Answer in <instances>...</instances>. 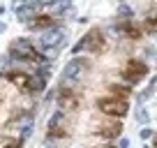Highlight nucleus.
Segmentation results:
<instances>
[{"mask_svg":"<svg viewBox=\"0 0 157 148\" xmlns=\"http://www.w3.org/2000/svg\"><path fill=\"white\" fill-rule=\"evenodd\" d=\"M7 65H10V56H5V58H0V72H5Z\"/></svg>","mask_w":157,"mask_h":148,"instance_id":"2eb2a0df","label":"nucleus"},{"mask_svg":"<svg viewBox=\"0 0 157 148\" xmlns=\"http://www.w3.org/2000/svg\"><path fill=\"white\" fill-rule=\"evenodd\" d=\"M136 118H139V123H148V114H143V111H139Z\"/></svg>","mask_w":157,"mask_h":148,"instance_id":"a211bd4d","label":"nucleus"},{"mask_svg":"<svg viewBox=\"0 0 157 148\" xmlns=\"http://www.w3.org/2000/svg\"><path fill=\"white\" fill-rule=\"evenodd\" d=\"M65 134H67V127H65V114L58 111V114L49 120V137H65Z\"/></svg>","mask_w":157,"mask_h":148,"instance_id":"6e6552de","label":"nucleus"},{"mask_svg":"<svg viewBox=\"0 0 157 148\" xmlns=\"http://www.w3.org/2000/svg\"><path fill=\"white\" fill-rule=\"evenodd\" d=\"M148 28H150V30H157V16L148 19Z\"/></svg>","mask_w":157,"mask_h":148,"instance_id":"f3484780","label":"nucleus"},{"mask_svg":"<svg viewBox=\"0 0 157 148\" xmlns=\"http://www.w3.org/2000/svg\"><path fill=\"white\" fill-rule=\"evenodd\" d=\"M146 74H148L146 63H141V60H129V63L125 65V69H123V79L127 81L129 86H134V84L146 79Z\"/></svg>","mask_w":157,"mask_h":148,"instance_id":"20e7f679","label":"nucleus"},{"mask_svg":"<svg viewBox=\"0 0 157 148\" xmlns=\"http://www.w3.org/2000/svg\"><path fill=\"white\" fill-rule=\"evenodd\" d=\"M120 132H123V125L120 123H109V125H104V127H99V137H104V139H116V137H120Z\"/></svg>","mask_w":157,"mask_h":148,"instance_id":"1a4fd4ad","label":"nucleus"},{"mask_svg":"<svg viewBox=\"0 0 157 148\" xmlns=\"http://www.w3.org/2000/svg\"><path fill=\"white\" fill-rule=\"evenodd\" d=\"M49 2H56V0H49Z\"/></svg>","mask_w":157,"mask_h":148,"instance_id":"393cba45","label":"nucleus"},{"mask_svg":"<svg viewBox=\"0 0 157 148\" xmlns=\"http://www.w3.org/2000/svg\"><path fill=\"white\" fill-rule=\"evenodd\" d=\"M86 72H88V60L86 58H72L67 65H65V69H63L65 79H72V81L81 79Z\"/></svg>","mask_w":157,"mask_h":148,"instance_id":"39448f33","label":"nucleus"},{"mask_svg":"<svg viewBox=\"0 0 157 148\" xmlns=\"http://www.w3.org/2000/svg\"><path fill=\"white\" fill-rule=\"evenodd\" d=\"M5 148H21V143H10V146H5Z\"/></svg>","mask_w":157,"mask_h":148,"instance_id":"aec40b11","label":"nucleus"},{"mask_svg":"<svg viewBox=\"0 0 157 148\" xmlns=\"http://www.w3.org/2000/svg\"><path fill=\"white\" fill-rule=\"evenodd\" d=\"M39 44L44 46V49H58V46H63L65 44V30H60V28H53V30H49V33H44L42 37H39Z\"/></svg>","mask_w":157,"mask_h":148,"instance_id":"0eeeda50","label":"nucleus"},{"mask_svg":"<svg viewBox=\"0 0 157 148\" xmlns=\"http://www.w3.org/2000/svg\"><path fill=\"white\" fill-rule=\"evenodd\" d=\"M150 137H152V130H150V127H143V130H141V139L146 141V139H150Z\"/></svg>","mask_w":157,"mask_h":148,"instance_id":"4468645a","label":"nucleus"},{"mask_svg":"<svg viewBox=\"0 0 157 148\" xmlns=\"http://www.w3.org/2000/svg\"><path fill=\"white\" fill-rule=\"evenodd\" d=\"M83 49L93 51V53H99V51L104 49V37H102V30L93 28L90 33H86V35H83V40H81L76 46H74V51H72V53H78V51H83Z\"/></svg>","mask_w":157,"mask_h":148,"instance_id":"f03ea898","label":"nucleus"},{"mask_svg":"<svg viewBox=\"0 0 157 148\" xmlns=\"http://www.w3.org/2000/svg\"><path fill=\"white\" fill-rule=\"evenodd\" d=\"M53 25V16H35V21H28V28L33 30H44Z\"/></svg>","mask_w":157,"mask_h":148,"instance_id":"9d476101","label":"nucleus"},{"mask_svg":"<svg viewBox=\"0 0 157 148\" xmlns=\"http://www.w3.org/2000/svg\"><path fill=\"white\" fill-rule=\"evenodd\" d=\"M2 12H5V10H2V7H0V14H2Z\"/></svg>","mask_w":157,"mask_h":148,"instance_id":"b1692460","label":"nucleus"},{"mask_svg":"<svg viewBox=\"0 0 157 148\" xmlns=\"http://www.w3.org/2000/svg\"><path fill=\"white\" fill-rule=\"evenodd\" d=\"M120 148H129V139H123V141H120Z\"/></svg>","mask_w":157,"mask_h":148,"instance_id":"6ab92c4d","label":"nucleus"},{"mask_svg":"<svg viewBox=\"0 0 157 148\" xmlns=\"http://www.w3.org/2000/svg\"><path fill=\"white\" fill-rule=\"evenodd\" d=\"M2 30H5V23H0V33H2Z\"/></svg>","mask_w":157,"mask_h":148,"instance_id":"4be33fe9","label":"nucleus"},{"mask_svg":"<svg viewBox=\"0 0 157 148\" xmlns=\"http://www.w3.org/2000/svg\"><path fill=\"white\" fill-rule=\"evenodd\" d=\"M111 90L116 93V97H127V95L132 93V90H129V84H127V86H118V84H113Z\"/></svg>","mask_w":157,"mask_h":148,"instance_id":"ddd939ff","label":"nucleus"},{"mask_svg":"<svg viewBox=\"0 0 157 148\" xmlns=\"http://www.w3.org/2000/svg\"><path fill=\"white\" fill-rule=\"evenodd\" d=\"M58 104H60L63 111H76L78 109V95L63 86V88L58 90Z\"/></svg>","mask_w":157,"mask_h":148,"instance_id":"423d86ee","label":"nucleus"},{"mask_svg":"<svg viewBox=\"0 0 157 148\" xmlns=\"http://www.w3.org/2000/svg\"><path fill=\"white\" fill-rule=\"evenodd\" d=\"M99 148H113V146H111V143H109V146H99Z\"/></svg>","mask_w":157,"mask_h":148,"instance_id":"5701e85b","label":"nucleus"},{"mask_svg":"<svg viewBox=\"0 0 157 148\" xmlns=\"http://www.w3.org/2000/svg\"><path fill=\"white\" fill-rule=\"evenodd\" d=\"M10 56L16 60H35V63L39 60V53L35 51V46L28 40H23V37L10 44Z\"/></svg>","mask_w":157,"mask_h":148,"instance_id":"7ed1b4c3","label":"nucleus"},{"mask_svg":"<svg viewBox=\"0 0 157 148\" xmlns=\"http://www.w3.org/2000/svg\"><path fill=\"white\" fill-rule=\"evenodd\" d=\"M152 143H155V148H157V134H155V137H152Z\"/></svg>","mask_w":157,"mask_h":148,"instance_id":"412c9836","label":"nucleus"},{"mask_svg":"<svg viewBox=\"0 0 157 148\" xmlns=\"http://www.w3.org/2000/svg\"><path fill=\"white\" fill-rule=\"evenodd\" d=\"M97 109L106 116H113V118H120L129 111V102L125 97H102L97 102Z\"/></svg>","mask_w":157,"mask_h":148,"instance_id":"f257e3e1","label":"nucleus"},{"mask_svg":"<svg viewBox=\"0 0 157 148\" xmlns=\"http://www.w3.org/2000/svg\"><path fill=\"white\" fill-rule=\"evenodd\" d=\"M120 16H127V19H132V10H129V7H120Z\"/></svg>","mask_w":157,"mask_h":148,"instance_id":"dca6fc26","label":"nucleus"},{"mask_svg":"<svg viewBox=\"0 0 157 148\" xmlns=\"http://www.w3.org/2000/svg\"><path fill=\"white\" fill-rule=\"evenodd\" d=\"M35 10H37V7H33V5L19 7V10H16V19H21V21H25V23H28L30 19H35Z\"/></svg>","mask_w":157,"mask_h":148,"instance_id":"9b49d317","label":"nucleus"},{"mask_svg":"<svg viewBox=\"0 0 157 148\" xmlns=\"http://www.w3.org/2000/svg\"><path fill=\"white\" fill-rule=\"evenodd\" d=\"M123 33H125V35H129L132 40H139V37H141V30H139V28H134V25L129 23V21L123 25Z\"/></svg>","mask_w":157,"mask_h":148,"instance_id":"f8f14e48","label":"nucleus"}]
</instances>
